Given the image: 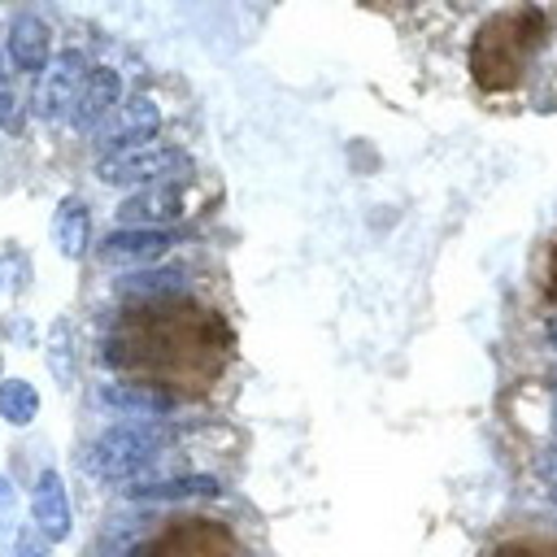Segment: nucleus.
Masks as SVG:
<instances>
[{
  "label": "nucleus",
  "instance_id": "nucleus-2",
  "mask_svg": "<svg viewBox=\"0 0 557 557\" xmlns=\"http://www.w3.org/2000/svg\"><path fill=\"white\" fill-rule=\"evenodd\" d=\"M466 78L483 100H531L557 70V9L492 4L470 13Z\"/></svg>",
  "mask_w": 557,
  "mask_h": 557
},
{
  "label": "nucleus",
  "instance_id": "nucleus-1",
  "mask_svg": "<svg viewBox=\"0 0 557 557\" xmlns=\"http://www.w3.org/2000/svg\"><path fill=\"white\" fill-rule=\"evenodd\" d=\"M109 361L144 392L196 400L226 379L235 361V335L226 318L196 292L148 287L113 318Z\"/></svg>",
  "mask_w": 557,
  "mask_h": 557
},
{
  "label": "nucleus",
  "instance_id": "nucleus-3",
  "mask_svg": "<svg viewBox=\"0 0 557 557\" xmlns=\"http://www.w3.org/2000/svg\"><path fill=\"white\" fill-rule=\"evenodd\" d=\"M139 557H248V548L226 522L209 513H178L139 544Z\"/></svg>",
  "mask_w": 557,
  "mask_h": 557
},
{
  "label": "nucleus",
  "instance_id": "nucleus-5",
  "mask_svg": "<svg viewBox=\"0 0 557 557\" xmlns=\"http://www.w3.org/2000/svg\"><path fill=\"white\" fill-rule=\"evenodd\" d=\"M544 287H548V296L557 300V239H553L548 252H544Z\"/></svg>",
  "mask_w": 557,
  "mask_h": 557
},
{
  "label": "nucleus",
  "instance_id": "nucleus-4",
  "mask_svg": "<svg viewBox=\"0 0 557 557\" xmlns=\"http://www.w3.org/2000/svg\"><path fill=\"white\" fill-rule=\"evenodd\" d=\"M487 557H557V527H518L500 535Z\"/></svg>",
  "mask_w": 557,
  "mask_h": 557
}]
</instances>
